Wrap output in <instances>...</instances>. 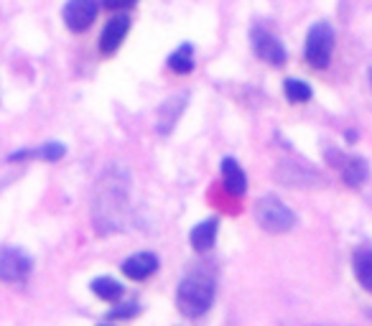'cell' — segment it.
Listing matches in <instances>:
<instances>
[{"instance_id":"obj_5","label":"cell","mask_w":372,"mask_h":326,"mask_svg":"<svg viewBox=\"0 0 372 326\" xmlns=\"http://www.w3.org/2000/svg\"><path fill=\"white\" fill-rule=\"evenodd\" d=\"M31 273V260L15 247H3L0 252V278L6 283L23 281Z\"/></svg>"},{"instance_id":"obj_19","label":"cell","mask_w":372,"mask_h":326,"mask_svg":"<svg viewBox=\"0 0 372 326\" xmlns=\"http://www.w3.org/2000/svg\"><path fill=\"white\" fill-rule=\"evenodd\" d=\"M138 0H104V6L107 8H130L135 6Z\"/></svg>"},{"instance_id":"obj_3","label":"cell","mask_w":372,"mask_h":326,"mask_svg":"<svg viewBox=\"0 0 372 326\" xmlns=\"http://www.w3.org/2000/svg\"><path fill=\"white\" fill-rule=\"evenodd\" d=\"M332 49H334V31L327 21L313 23L309 33H306V46H304V56L311 67L321 69L327 67L332 59Z\"/></svg>"},{"instance_id":"obj_14","label":"cell","mask_w":372,"mask_h":326,"mask_svg":"<svg viewBox=\"0 0 372 326\" xmlns=\"http://www.w3.org/2000/svg\"><path fill=\"white\" fill-rule=\"evenodd\" d=\"M365 176H367V163L362 161V158H347V161H344V166H342L344 184L359 186L365 181Z\"/></svg>"},{"instance_id":"obj_12","label":"cell","mask_w":372,"mask_h":326,"mask_svg":"<svg viewBox=\"0 0 372 326\" xmlns=\"http://www.w3.org/2000/svg\"><path fill=\"white\" fill-rule=\"evenodd\" d=\"M355 275H357L359 286L372 293V250L367 247L355 252Z\"/></svg>"},{"instance_id":"obj_16","label":"cell","mask_w":372,"mask_h":326,"mask_svg":"<svg viewBox=\"0 0 372 326\" xmlns=\"http://www.w3.org/2000/svg\"><path fill=\"white\" fill-rule=\"evenodd\" d=\"M283 92L290 102H309L311 100V87L301 79H286L283 82Z\"/></svg>"},{"instance_id":"obj_4","label":"cell","mask_w":372,"mask_h":326,"mask_svg":"<svg viewBox=\"0 0 372 326\" xmlns=\"http://www.w3.org/2000/svg\"><path fill=\"white\" fill-rule=\"evenodd\" d=\"M97 18V3L95 0H69L64 6V23L69 31H87L92 21Z\"/></svg>"},{"instance_id":"obj_1","label":"cell","mask_w":372,"mask_h":326,"mask_svg":"<svg viewBox=\"0 0 372 326\" xmlns=\"http://www.w3.org/2000/svg\"><path fill=\"white\" fill-rule=\"evenodd\" d=\"M212 301H215V281L209 273L196 270V273H189L181 281L179 293H176V304H179L181 313L196 319L212 306Z\"/></svg>"},{"instance_id":"obj_13","label":"cell","mask_w":372,"mask_h":326,"mask_svg":"<svg viewBox=\"0 0 372 326\" xmlns=\"http://www.w3.org/2000/svg\"><path fill=\"white\" fill-rule=\"evenodd\" d=\"M169 67H171V72H176V75H189L194 69V49L189 44L179 46L176 52L169 56Z\"/></svg>"},{"instance_id":"obj_8","label":"cell","mask_w":372,"mask_h":326,"mask_svg":"<svg viewBox=\"0 0 372 326\" xmlns=\"http://www.w3.org/2000/svg\"><path fill=\"white\" fill-rule=\"evenodd\" d=\"M127 29H130V18L127 15H115L107 21V26L102 29V36H100V52L102 54H115L118 46L123 44Z\"/></svg>"},{"instance_id":"obj_10","label":"cell","mask_w":372,"mask_h":326,"mask_svg":"<svg viewBox=\"0 0 372 326\" xmlns=\"http://www.w3.org/2000/svg\"><path fill=\"white\" fill-rule=\"evenodd\" d=\"M192 244L196 252H204L209 250L212 244H215L217 240V219H204V222H199L196 227L192 230Z\"/></svg>"},{"instance_id":"obj_11","label":"cell","mask_w":372,"mask_h":326,"mask_svg":"<svg viewBox=\"0 0 372 326\" xmlns=\"http://www.w3.org/2000/svg\"><path fill=\"white\" fill-rule=\"evenodd\" d=\"M184 107H186L184 97H176V100L164 102V107L158 112V133H171V127L176 125V120H179Z\"/></svg>"},{"instance_id":"obj_18","label":"cell","mask_w":372,"mask_h":326,"mask_svg":"<svg viewBox=\"0 0 372 326\" xmlns=\"http://www.w3.org/2000/svg\"><path fill=\"white\" fill-rule=\"evenodd\" d=\"M133 313H138V304H127L125 309H115V311H110V319H127Z\"/></svg>"},{"instance_id":"obj_2","label":"cell","mask_w":372,"mask_h":326,"mask_svg":"<svg viewBox=\"0 0 372 326\" xmlns=\"http://www.w3.org/2000/svg\"><path fill=\"white\" fill-rule=\"evenodd\" d=\"M255 219H258V224H261L263 230L273 232V235L293 230V224H296L293 212L278 196H270V194L258 199V204H255Z\"/></svg>"},{"instance_id":"obj_15","label":"cell","mask_w":372,"mask_h":326,"mask_svg":"<svg viewBox=\"0 0 372 326\" xmlns=\"http://www.w3.org/2000/svg\"><path fill=\"white\" fill-rule=\"evenodd\" d=\"M92 293L100 296L102 301H115L123 293V286H120L115 278H95L92 281Z\"/></svg>"},{"instance_id":"obj_17","label":"cell","mask_w":372,"mask_h":326,"mask_svg":"<svg viewBox=\"0 0 372 326\" xmlns=\"http://www.w3.org/2000/svg\"><path fill=\"white\" fill-rule=\"evenodd\" d=\"M38 156L46 158V161H59L64 156V146L61 143H46L44 148L38 150Z\"/></svg>"},{"instance_id":"obj_6","label":"cell","mask_w":372,"mask_h":326,"mask_svg":"<svg viewBox=\"0 0 372 326\" xmlns=\"http://www.w3.org/2000/svg\"><path fill=\"white\" fill-rule=\"evenodd\" d=\"M253 46H255V54H258L261 59L270 61V64H276V67L286 61V49H283L281 41H278L273 33H268V31L255 29L253 31Z\"/></svg>"},{"instance_id":"obj_9","label":"cell","mask_w":372,"mask_h":326,"mask_svg":"<svg viewBox=\"0 0 372 326\" xmlns=\"http://www.w3.org/2000/svg\"><path fill=\"white\" fill-rule=\"evenodd\" d=\"M222 178H224V189L230 194H235V196L247 192V178L235 158H224L222 161Z\"/></svg>"},{"instance_id":"obj_20","label":"cell","mask_w":372,"mask_h":326,"mask_svg":"<svg viewBox=\"0 0 372 326\" xmlns=\"http://www.w3.org/2000/svg\"><path fill=\"white\" fill-rule=\"evenodd\" d=\"M370 79H372V69H370Z\"/></svg>"},{"instance_id":"obj_7","label":"cell","mask_w":372,"mask_h":326,"mask_svg":"<svg viewBox=\"0 0 372 326\" xmlns=\"http://www.w3.org/2000/svg\"><path fill=\"white\" fill-rule=\"evenodd\" d=\"M120 267H123L125 278H130V281H146L158 270V258L153 252H135Z\"/></svg>"}]
</instances>
